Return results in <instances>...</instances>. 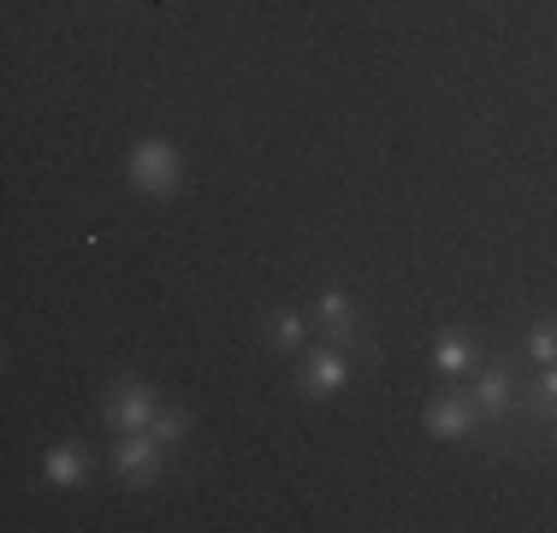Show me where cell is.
<instances>
[{"label": "cell", "mask_w": 557, "mask_h": 533, "mask_svg": "<svg viewBox=\"0 0 557 533\" xmlns=\"http://www.w3.org/2000/svg\"><path fill=\"white\" fill-rule=\"evenodd\" d=\"M125 172H131V184H137L143 196H166L172 184H178L184 160H178V149H172V142H161V137H149V142H137V149H131V160H125Z\"/></svg>", "instance_id": "1"}, {"label": "cell", "mask_w": 557, "mask_h": 533, "mask_svg": "<svg viewBox=\"0 0 557 533\" xmlns=\"http://www.w3.org/2000/svg\"><path fill=\"white\" fill-rule=\"evenodd\" d=\"M84 469H89V457L77 445H60V450H48V462H42V474L54 480V486H77L84 480Z\"/></svg>", "instance_id": "9"}, {"label": "cell", "mask_w": 557, "mask_h": 533, "mask_svg": "<svg viewBox=\"0 0 557 533\" xmlns=\"http://www.w3.org/2000/svg\"><path fill=\"white\" fill-rule=\"evenodd\" d=\"M552 445H557V426H552Z\"/></svg>", "instance_id": "14"}, {"label": "cell", "mask_w": 557, "mask_h": 533, "mask_svg": "<svg viewBox=\"0 0 557 533\" xmlns=\"http://www.w3.org/2000/svg\"><path fill=\"white\" fill-rule=\"evenodd\" d=\"M154 438H161V445H172V438H184L190 433V416H184V409H161V416H154V426H149Z\"/></svg>", "instance_id": "12"}, {"label": "cell", "mask_w": 557, "mask_h": 533, "mask_svg": "<svg viewBox=\"0 0 557 533\" xmlns=\"http://www.w3.org/2000/svg\"><path fill=\"white\" fill-rule=\"evenodd\" d=\"M154 445H161L154 433H125V438H119L113 462H119V474H125L131 486H149V480L161 474V450H154Z\"/></svg>", "instance_id": "2"}, {"label": "cell", "mask_w": 557, "mask_h": 533, "mask_svg": "<svg viewBox=\"0 0 557 533\" xmlns=\"http://www.w3.org/2000/svg\"><path fill=\"white\" fill-rule=\"evenodd\" d=\"M528 356H534L540 368L557 362V320H534V332H528Z\"/></svg>", "instance_id": "11"}, {"label": "cell", "mask_w": 557, "mask_h": 533, "mask_svg": "<svg viewBox=\"0 0 557 533\" xmlns=\"http://www.w3.org/2000/svg\"><path fill=\"white\" fill-rule=\"evenodd\" d=\"M474 409L504 416L510 409V368H474Z\"/></svg>", "instance_id": "7"}, {"label": "cell", "mask_w": 557, "mask_h": 533, "mask_svg": "<svg viewBox=\"0 0 557 533\" xmlns=\"http://www.w3.org/2000/svg\"><path fill=\"white\" fill-rule=\"evenodd\" d=\"M474 416H481V409H474L469 397L445 392V397H433V404H428V433L433 438H462V433H474Z\"/></svg>", "instance_id": "4"}, {"label": "cell", "mask_w": 557, "mask_h": 533, "mask_svg": "<svg viewBox=\"0 0 557 533\" xmlns=\"http://www.w3.org/2000/svg\"><path fill=\"white\" fill-rule=\"evenodd\" d=\"M108 421L119 433H143V426H154V397L143 392V385H119L108 397Z\"/></svg>", "instance_id": "5"}, {"label": "cell", "mask_w": 557, "mask_h": 533, "mask_svg": "<svg viewBox=\"0 0 557 533\" xmlns=\"http://www.w3.org/2000/svg\"><path fill=\"white\" fill-rule=\"evenodd\" d=\"M433 362H440V373H450V380H469V373L481 368V350H474L469 338H445Z\"/></svg>", "instance_id": "8"}, {"label": "cell", "mask_w": 557, "mask_h": 533, "mask_svg": "<svg viewBox=\"0 0 557 533\" xmlns=\"http://www.w3.org/2000/svg\"><path fill=\"white\" fill-rule=\"evenodd\" d=\"M314 326L326 332V338H356V314H350V297L344 290H321V302H314Z\"/></svg>", "instance_id": "6"}, {"label": "cell", "mask_w": 557, "mask_h": 533, "mask_svg": "<svg viewBox=\"0 0 557 533\" xmlns=\"http://www.w3.org/2000/svg\"><path fill=\"white\" fill-rule=\"evenodd\" d=\"M302 326H309L302 314H278V320H273V344H278V350H297V344H302Z\"/></svg>", "instance_id": "13"}, {"label": "cell", "mask_w": 557, "mask_h": 533, "mask_svg": "<svg viewBox=\"0 0 557 533\" xmlns=\"http://www.w3.org/2000/svg\"><path fill=\"white\" fill-rule=\"evenodd\" d=\"M528 409H534L540 421H552V416H557V362H546V368H540L534 392H528Z\"/></svg>", "instance_id": "10"}, {"label": "cell", "mask_w": 557, "mask_h": 533, "mask_svg": "<svg viewBox=\"0 0 557 533\" xmlns=\"http://www.w3.org/2000/svg\"><path fill=\"white\" fill-rule=\"evenodd\" d=\"M344 380H350V362L338 350H314L302 362V397H338Z\"/></svg>", "instance_id": "3"}]
</instances>
